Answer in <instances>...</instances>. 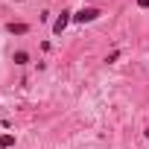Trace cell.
I'll use <instances>...</instances> for the list:
<instances>
[{"mask_svg": "<svg viewBox=\"0 0 149 149\" xmlns=\"http://www.w3.org/2000/svg\"><path fill=\"white\" fill-rule=\"evenodd\" d=\"M6 32H12V35H26L29 26H26V24H6Z\"/></svg>", "mask_w": 149, "mask_h": 149, "instance_id": "cell-3", "label": "cell"}, {"mask_svg": "<svg viewBox=\"0 0 149 149\" xmlns=\"http://www.w3.org/2000/svg\"><path fill=\"white\" fill-rule=\"evenodd\" d=\"M0 143H3L6 149H9V146H15V134H3V137H0Z\"/></svg>", "mask_w": 149, "mask_h": 149, "instance_id": "cell-5", "label": "cell"}, {"mask_svg": "<svg viewBox=\"0 0 149 149\" xmlns=\"http://www.w3.org/2000/svg\"><path fill=\"white\" fill-rule=\"evenodd\" d=\"M70 21H73V12H67V9H64V12L56 18V24H53V32H56V35H61V32L67 29V24H70Z\"/></svg>", "mask_w": 149, "mask_h": 149, "instance_id": "cell-2", "label": "cell"}, {"mask_svg": "<svg viewBox=\"0 0 149 149\" xmlns=\"http://www.w3.org/2000/svg\"><path fill=\"white\" fill-rule=\"evenodd\" d=\"M102 12L97 9V6H82L76 15H73V21H76V24H91V21H97Z\"/></svg>", "mask_w": 149, "mask_h": 149, "instance_id": "cell-1", "label": "cell"}, {"mask_svg": "<svg viewBox=\"0 0 149 149\" xmlns=\"http://www.w3.org/2000/svg\"><path fill=\"white\" fill-rule=\"evenodd\" d=\"M143 134H146V137H149V126H146V132H143Z\"/></svg>", "mask_w": 149, "mask_h": 149, "instance_id": "cell-7", "label": "cell"}, {"mask_svg": "<svg viewBox=\"0 0 149 149\" xmlns=\"http://www.w3.org/2000/svg\"><path fill=\"white\" fill-rule=\"evenodd\" d=\"M137 6H140V9H146V6H149V0H137Z\"/></svg>", "mask_w": 149, "mask_h": 149, "instance_id": "cell-6", "label": "cell"}, {"mask_svg": "<svg viewBox=\"0 0 149 149\" xmlns=\"http://www.w3.org/2000/svg\"><path fill=\"white\" fill-rule=\"evenodd\" d=\"M12 61H15V64H26V61H29V53H24V50H18V53L12 56Z\"/></svg>", "mask_w": 149, "mask_h": 149, "instance_id": "cell-4", "label": "cell"}, {"mask_svg": "<svg viewBox=\"0 0 149 149\" xmlns=\"http://www.w3.org/2000/svg\"><path fill=\"white\" fill-rule=\"evenodd\" d=\"M0 149H6V146H3V143H0Z\"/></svg>", "mask_w": 149, "mask_h": 149, "instance_id": "cell-8", "label": "cell"}]
</instances>
